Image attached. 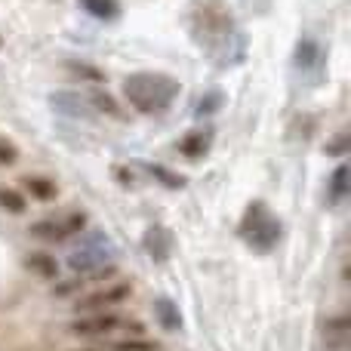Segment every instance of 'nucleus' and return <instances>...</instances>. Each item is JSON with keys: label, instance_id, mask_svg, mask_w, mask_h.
<instances>
[{"label": "nucleus", "instance_id": "f257e3e1", "mask_svg": "<svg viewBox=\"0 0 351 351\" xmlns=\"http://www.w3.org/2000/svg\"><path fill=\"white\" fill-rule=\"evenodd\" d=\"M123 96L142 114H160L179 96V84L167 74H130L123 80Z\"/></svg>", "mask_w": 351, "mask_h": 351}, {"label": "nucleus", "instance_id": "f03ea898", "mask_svg": "<svg viewBox=\"0 0 351 351\" xmlns=\"http://www.w3.org/2000/svg\"><path fill=\"white\" fill-rule=\"evenodd\" d=\"M74 336H90V339H105V336H114V333H133V336H142L145 327L133 317H121V315H111V311H99V315H86V317H77L71 324Z\"/></svg>", "mask_w": 351, "mask_h": 351}, {"label": "nucleus", "instance_id": "7ed1b4c3", "mask_svg": "<svg viewBox=\"0 0 351 351\" xmlns=\"http://www.w3.org/2000/svg\"><path fill=\"white\" fill-rule=\"evenodd\" d=\"M241 231L256 250H271L274 243H278V237H280V225L268 216L262 204H253L247 210V219H243Z\"/></svg>", "mask_w": 351, "mask_h": 351}, {"label": "nucleus", "instance_id": "20e7f679", "mask_svg": "<svg viewBox=\"0 0 351 351\" xmlns=\"http://www.w3.org/2000/svg\"><path fill=\"white\" fill-rule=\"evenodd\" d=\"M84 213L71 210L65 216H53V219H40V222L31 225V234L40 237V241H68L74 237L80 228H84Z\"/></svg>", "mask_w": 351, "mask_h": 351}, {"label": "nucleus", "instance_id": "39448f33", "mask_svg": "<svg viewBox=\"0 0 351 351\" xmlns=\"http://www.w3.org/2000/svg\"><path fill=\"white\" fill-rule=\"evenodd\" d=\"M130 293H133V287L117 280V284H108V287H102V290H93V293H86V296H80L77 311L99 315V311H108V308H114V305H121L123 299H130Z\"/></svg>", "mask_w": 351, "mask_h": 351}, {"label": "nucleus", "instance_id": "423d86ee", "mask_svg": "<svg viewBox=\"0 0 351 351\" xmlns=\"http://www.w3.org/2000/svg\"><path fill=\"white\" fill-rule=\"evenodd\" d=\"M324 342H327L330 351H342L348 342V317H333L324 327Z\"/></svg>", "mask_w": 351, "mask_h": 351}, {"label": "nucleus", "instance_id": "0eeeda50", "mask_svg": "<svg viewBox=\"0 0 351 351\" xmlns=\"http://www.w3.org/2000/svg\"><path fill=\"white\" fill-rule=\"evenodd\" d=\"M317 59H321V47H317L311 37H302V43L296 47V65H299V71H308V68H315Z\"/></svg>", "mask_w": 351, "mask_h": 351}, {"label": "nucleus", "instance_id": "6e6552de", "mask_svg": "<svg viewBox=\"0 0 351 351\" xmlns=\"http://www.w3.org/2000/svg\"><path fill=\"white\" fill-rule=\"evenodd\" d=\"M22 185L28 188V194H31V197H37V200H53L56 194H59V188H56V182L43 179V176H28V179L22 182Z\"/></svg>", "mask_w": 351, "mask_h": 351}, {"label": "nucleus", "instance_id": "1a4fd4ad", "mask_svg": "<svg viewBox=\"0 0 351 351\" xmlns=\"http://www.w3.org/2000/svg\"><path fill=\"white\" fill-rule=\"evenodd\" d=\"M154 311H158L160 324H164L167 330H179L182 327V317H179V311H176V305L170 302V299H158V302H154Z\"/></svg>", "mask_w": 351, "mask_h": 351}, {"label": "nucleus", "instance_id": "9d476101", "mask_svg": "<svg viewBox=\"0 0 351 351\" xmlns=\"http://www.w3.org/2000/svg\"><path fill=\"white\" fill-rule=\"evenodd\" d=\"M346 194H348V167L339 164L336 167V173H333V179H330V200L339 204Z\"/></svg>", "mask_w": 351, "mask_h": 351}, {"label": "nucleus", "instance_id": "9b49d317", "mask_svg": "<svg viewBox=\"0 0 351 351\" xmlns=\"http://www.w3.org/2000/svg\"><path fill=\"white\" fill-rule=\"evenodd\" d=\"M80 6H84L90 16H96V19H114L117 16L114 0H80Z\"/></svg>", "mask_w": 351, "mask_h": 351}, {"label": "nucleus", "instance_id": "f8f14e48", "mask_svg": "<svg viewBox=\"0 0 351 351\" xmlns=\"http://www.w3.org/2000/svg\"><path fill=\"white\" fill-rule=\"evenodd\" d=\"M206 139H210V136H204V133H191V136H188V139L179 145V152H182V154H188V158H200V154H204L206 148H210V142H206Z\"/></svg>", "mask_w": 351, "mask_h": 351}, {"label": "nucleus", "instance_id": "ddd939ff", "mask_svg": "<svg viewBox=\"0 0 351 351\" xmlns=\"http://www.w3.org/2000/svg\"><path fill=\"white\" fill-rule=\"evenodd\" d=\"M28 268L31 271H37V274H43V278H53L56 274V259L53 256H47V253H34V256H28Z\"/></svg>", "mask_w": 351, "mask_h": 351}, {"label": "nucleus", "instance_id": "4468645a", "mask_svg": "<svg viewBox=\"0 0 351 351\" xmlns=\"http://www.w3.org/2000/svg\"><path fill=\"white\" fill-rule=\"evenodd\" d=\"M0 206L10 210V213H25V197L16 191V188L0 185Z\"/></svg>", "mask_w": 351, "mask_h": 351}, {"label": "nucleus", "instance_id": "2eb2a0df", "mask_svg": "<svg viewBox=\"0 0 351 351\" xmlns=\"http://www.w3.org/2000/svg\"><path fill=\"white\" fill-rule=\"evenodd\" d=\"M93 105H96V108H99V111H108V114L121 117V111H117L114 99H111V96H108V93H93Z\"/></svg>", "mask_w": 351, "mask_h": 351}, {"label": "nucleus", "instance_id": "dca6fc26", "mask_svg": "<svg viewBox=\"0 0 351 351\" xmlns=\"http://www.w3.org/2000/svg\"><path fill=\"white\" fill-rule=\"evenodd\" d=\"M71 74H77V77H90V80H102V74L96 71V68H90L86 62H71Z\"/></svg>", "mask_w": 351, "mask_h": 351}, {"label": "nucleus", "instance_id": "f3484780", "mask_svg": "<svg viewBox=\"0 0 351 351\" xmlns=\"http://www.w3.org/2000/svg\"><path fill=\"white\" fill-rule=\"evenodd\" d=\"M117 351H158V346L142 339H127V342H117Z\"/></svg>", "mask_w": 351, "mask_h": 351}, {"label": "nucleus", "instance_id": "a211bd4d", "mask_svg": "<svg viewBox=\"0 0 351 351\" xmlns=\"http://www.w3.org/2000/svg\"><path fill=\"white\" fill-rule=\"evenodd\" d=\"M16 158H19V152H16V148H12L6 139H0V164L12 167V164H16Z\"/></svg>", "mask_w": 351, "mask_h": 351}, {"label": "nucleus", "instance_id": "6ab92c4d", "mask_svg": "<svg viewBox=\"0 0 351 351\" xmlns=\"http://www.w3.org/2000/svg\"><path fill=\"white\" fill-rule=\"evenodd\" d=\"M336 139H339V142H336V145H327V154H342V152H346L348 139H346V136H336Z\"/></svg>", "mask_w": 351, "mask_h": 351}]
</instances>
